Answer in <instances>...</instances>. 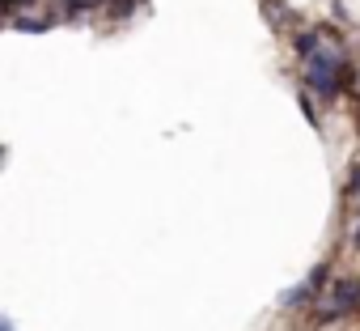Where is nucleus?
<instances>
[{
  "instance_id": "obj_2",
  "label": "nucleus",
  "mask_w": 360,
  "mask_h": 331,
  "mask_svg": "<svg viewBox=\"0 0 360 331\" xmlns=\"http://www.w3.org/2000/svg\"><path fill=\"white\" fill-rule=\"evenodd\" d=\"M356 306H360V280H356V276H343V280L330 285V306H326L322 323L335 318V314H347V310H356Z\"/></svg>"
},
{
  "instance_id": "obj_12",
  "label": "nucleus",
  "mask_w": 360,
  "mask_h": 331,
  "mask_svg": "<svg viewBox=\"0 0 360 331\" xmlns=\"http://www.w3.org/2000/svg\"><path fill=\"white\" fill-rule=\"evenodd\" d=\"M356 246H360V221H356Z\"/></svg>"
},
{
  "instance_id": "obj_5",
  "label": "nucleus",
  "mask_w": 360,
  "mask_h": 331,
  "mask_svg": "<svg viewBox=\"0 0 360 331\" xmlns=\"http://www.w3.org/2000/svg\"><path fill=\"white\" fill-rule=\"evenodd\" d=\"M9 26L13 30H51V22H43V18H13Z\"/></svg>"
},
{
  "instance_id": "obj_11",
  "label": "nucleus",
  "mask_w": 360,
  "mask_h": 331,
  "mask_svg": "<svg viewBox=\"0 0 360 331\" xmlns=\"http://www.w3.org/2000/svg\"><path fill=\"white\" fill-rule=\"evenodd\" d=\"M0 331H13V318H0Z\"/></svg>"
},
{
  "instance_id": "obj_6",
  "label": "nucleus",
  "mask_w": 360,
  "mask_h": 331,
  "mask_svg": "<svg viewBox=\"0 0 360 331\" xmlns=\"http://www.w3.org/2000/svg\"><path fill=\"white\" fill-rule=\"evenodd\" d=\"M102 0H64V9H68V18H77V13H89V9H98Z\"/></svg>"
},
{
  "instance_id": "obj_9",
  "label": "nucleus",
  "mask_w": 360,
  "mask_h": 331,
  "mask_svg": "<svg viewBox=\"0 0 360 331\" xmlns=\"http://www.w3.org/2000/svg\"><path fill=\"white\" fill-rule=\"evenodd\" d=\"M131 5H136V0H115V9H110V13H115V18H127Z\"/></svg>"
},
{
  "instance_id": "obj_1",
  "label": "nucleus",
  "mask_w": 360,
  "mask_h": 331,
  "mask_svg": "<svg viewBox=\"0 0 360 331\" xmlns=\"http://www.w3.org/2000/svg\"><path fill=\"white\" fill-rule=\"evenodd\" d=\"M339 73H343V51H335V47H326V43L305 60V85H309L322 102H330V98L339 94Z\"/></svg>"
},
{
  "instance_id": "obj_4",
  "label": "nucleus",
  "mask_w": 360,
  "mask_h": 331,
  "mask_svg": "<svg viewBox=\"0 0 360 331\" xmlns=\"http://www.w3.org/2000/svg\"><path fill=\"white\" fill-rule=\"evenodd\" d=\"M318 47H322V35H318V30H301V35H297V56H301V60H309Z\"/></svg>"
},
{
  "instance_id": "obj_3",
  "label": "nucleus",
  "mask_w": 360,
  "mask_h": 331,
  "mask_svg": "<svg viewBox=\"0 0 360 331\" xmlns=\"http://www.w3.org/2000/svg\"><path fill=\"white\" fill-rule=\"evenodd\" d=\"M322 280H326V263H318V268H314V272H309V276L297 285V289H288V293L280 297V306H284V310H292V306H309V301L318 297Z\"/></svg>"
},
{
  "instance_id": "obj_10",
  "label": "nucleus",
  "mask_w": 360,
  "mask_h": 331,
  "mask_svg": "<svg viewBox=\"0 0 360 331\" xmlns=\"http://www.w3.org/2000/svg\"><path fill=\"white\" fill-rule=\"evenodd\" d=\"M22 5H26V0H5V13H9V18H18V9H22Z\"/></svg>"
},
{
  "instance_id": "obj_7",
  "label": "nucleus",
  "mask_w": 360,
  "mask_h": 331,
  "mask_svg": "<svg viewBox=\"0 0 360 331\" xmlns=\"http://www.w3.org/2000/svg\"><path fill=\"white\" fill-rule=\"evenodd\" d=\"M301 111H305V119L318 127V111H314V102H309V94H305V89H301Z\"/></svg>"
},
{
  "instance_id": "obj_8",
  "label": "nucleus",
  "mask_w": 360,
  "mask_h": 331,
  "mask_svg": "<svg viewBox=\"0 0 360 331\" xmlns=\"http://www.w3.org/2000/svg\"><path fill=\"white\" fill-rule=\"evenodd\" d=\"M347 196H360V166L347 175Z\"/></svg>"
}]
</instances>
